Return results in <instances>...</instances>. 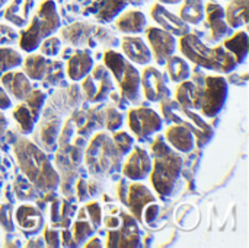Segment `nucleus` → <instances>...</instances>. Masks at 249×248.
Returning a JSON list of instances; mask_svg holds the SVG:
<instances>
[{
    "label": "nucleus",
    "instance_id": "obj_1",
    "mask_svg": "<svg viewBox=\"0 0 249 248\" xmlns=\"http://www.w3.org/2000/svg\"><path fill=\"white\" fill-rule=\"evenodd\" d=\"M152 171L150 181L160 199H169L181 189V174L184 159L174 148L169 146L165 136H156L152 143Z\"/></svg>",
    "mask_w": 249,
    "mask_h": 248
},
{
    "label": "nucleus",
    "instance_id": "obj_2",
    "mask_svg": "<svg viewBox=\"0 0 249 248\" xmlns=\"http://www.w3.org/2000/svg\"><path fill=\"white\" fill-rule=\"evenodd\" d=\"M13 152L22 174L39 191L50 193L60 187V174L39 146L26 137H20L16 140Z\"/></svg>",
    "mask_w": 249,
    "mask_h": 248
},
{
    "label": "nucleus",
    "instance_id": "obj_3",
    "mask_svg": "<svg viewBox=\"0 0 249 248\" xmlns=\"http://www.w3.org/2000/svg\"><path fill=\"white\" fill-rule=\"evenodd\" d=\"M179 50L188 61L206 70L229 75L238 67L236 58L223 45L209 47L194 32L179 37Z\"/></svg>",
    "mask_w": 249,
    "mask_h": 248
},
{
    "label": "nucleus",
    "instance_id": "obj_4",
    "mask_svg": "<svg viewBox=\"0 0 249 248\" xmlns=\"http://www.w3.org/2000/svg\"><path fill=\"white\" fill-rule=\"evenodd\" d=\"M85 164L93 177H108L120 172L123 167V155L117 149L112 137L107 133H96L89 146L85 148Z\"/></svg>",
    "mask_w": 249,
    "mask_h": 248
},
{
    "label": "nucleus",
    "instance_id": "obj_5",
    "mask_svg": "<svg viewBox=\"0 0 249 248\" xmlns=\"http://www.w3.org/2000/svg\"><path fill=\"white\" fill-rule=\"evenodd\" d=\"M61 28V19L54 0H44L36 12L34 13L31 23L19 35V47L25 53H32L38 50L39 44L58 32Z\"/></svg>",
    "mask_w": 249,
    "mask_h": 248
},
{
    "label": "nucleus",
    "instance_id": "obj_6",
    "mask_svg": "<svg viewBox=\"0 0 249 248\" xmlns=\"http://www.w3.org/2000/svg\"><path fill=\"white\" fill-rule=\"evenodd\" d=\"M104 64L111 72L112 77L120 86V95L133 105L142 104V86H140V72L127 60L121 53L108 48L104 53Z\"/></svg>",
    "mask_w": 249,
    "mask_h": 248
},
{
    "label": "nucleus",
    "instance_id": "obj_7",
    "mask_svg": "<svg viewBox=\"0 0 249 248\" xmlns=\"http://www.w3.org/2000/svg\"><path fill=\"white\" fill-rule=\"evenodd\" d=\"M160 111L168 124H182L188 127L196 136L197 148H206L214 137V129L203 117L194 113V110L182 107L177 99H171V96L160 101Z\"/></svg>",
    "mask_w": 249,
    "mask_h": 248
},
{
    "label": "nucleus",
    "instance_id": "obj_8",
    "mask_svg": "<svg viewBox=\"0 0 249 248\" xmlns=\"http://www.w3.org/2000/svg\"><path fill=\"white\" fill-rule=\"evenodd\" d=\"M60 39L70 47H98L107 45L108 48L117 47L120 39L107 28L90 22H74L66 28H60Z\"/></svg>",
    "mask_w": 249,
    "mask_h": 248
},
{
    "label": "nucleus",
    "instance_id": "obj_9",
    "mask_svg": "<svg viewBox=\"0 0 249 248\" xmlns=\"http://www.w3.org/2000/svg\"><path fill=\"white\" fill-rule=\"evenodd\" d=\"M228 95H229V83L226 77L220 75L217 76L206 75L200 88L198 111H201L204 117L214 118L223 110Z\"/></svg>",
    "mask_w": 249,
    "mask_h": 248
},
{
    "label": "nucleus",
    "instance_id": "obj_10",
    "mask_svg": "<svg viewBox=\"0 0 249 248\" xmlns=\"http://www.w3.org/2000/svg\"><path fill=\"white\" fill-rule=\"evenodd\" d=\"M63 126L61 113H58L53 105L42 110L35 129H34V143L39 146L44 152H55L58 148V134Z\"/></svg>",
    "mask_w": 249,
    "mask_h": 248
},
{
    "label": "nucleus",
    "instance_id": "obj_11",
    "mask_svg": "<svg viewBox=\"0 0 249 248\" xmlns=\"http://www.w3.org/2000/svg\"><path fill=\"white\" fill-rule=\"evenodd\" d=\"M115 91L114 77L105 64L93 66L90 73L82 79L83 98L89 102L98 104L109 98L111 92Z\"/></svg>",
    "mask_w": 249,
    "mask_h": 248
},
{
    "label": "nucleus",
    "instance_id": "obj_12",
    "mask_svg": "<svg viewBox=\"0 0 249 248\" xmlns=\"http://www.w3.org/2000/svg\"><path fill=\"white\" fill-rule=\"evenodd\" d=\"M47 95L41 89H32L31 94L18 104V107L13 110L12 115L15 121L18 123V127L20 133L31 134L35 129V124L44 110Z\"/></svg>",
    "mask_w": 249,
    "mask_h": 248
},
{
    "label": "nucleus",
    "instance_id": "obj_13",
    "mask_svg": "<svg viewBox=\"0 0 249 248\" xmlns=\"http://www.w3.org/2000/svg\"><path fill=\"white\" fill-rule=\"evenodd\" d=\"M128 127L143 142L162 130L163 118L152 108L139 107L128 111Z\"/></svg>",
    "mask_w": 249,
    "mask_h": 248
},
{
    "label": "nucleus",
    "instance_id": "obj_14",
    "mask_svg": "<svg viewBox=\"0 0 249 248\" xmlns=\"http://www.w3.org/2000/svg\"><path fill=\"white\" fill-rule=\"evenodd\" d=\"M121 225L115 229H109L107 237V247L131 248L142 246L140 229L136 222V218L130 213L120 210Z\"/></svg>",
    "mask_w": 249,
    "mask_h": 248
},
{
    "label": "nucleus",
    "instance_id": "obj_15",
    "mask_svg": "<svg viewBox=\"0 0 249 248\" xmlns=\"http://www.w3.org/2000/svg\"><path fill=\"white\" fill-rule=\"evenodd\" d=\"M142 94L149 102H160L171 96V89L168 86V77L155 66H146L140 73Z\"/></svg>",
    "mask_w": 249,
    "mask_h": 248
},
{
    "label": "nucleus",
    "instance_id": "obj_16",
    "mask_svg": "<svg viewBox=\"0 0 249 248\" xmlns=\"http://www.w3.org/2000/svg\"><path fill=\"white\" fill-rule=\"evenodd\" d=\"M146 38L149 42V48L152 51V57L156 60L159 66H163L165 61L177 51L178 47L177 37L162 29L160 26L146 28Z\"/></svg>",
    "mask_w": 249,
    "mask_h": 248
},
{
    "label": "nucleus",
    "instance_id": "obj_17",
    "mask_svg": "<svg viewBox=\"0 0 249 248\" xmlns=\"http://www.w3.org/2000/svg\"><path fill=\"white\" fill-rule=\"evenodd\" d=\"M204 19L209 34L206 41L217 44L233 34V29L228 25L225 18V7L217 1H209L204 6Z\"/></svg>",
    "mask_w": 249,
    "mask_h": 248
},
{
    "label": "nucleus",
    "instance_id": "obj_18",
    "mask_svg": "<svg viewBox=\"0 0 249 248\" xmlns=\"http://www.w3.org/2000/svg\"><path fill=\"white\" fill-rule=\"evenodd\" d=\"M152 0H93L88 13H92L98 23L112 22L128 6H142Z\"/></svg>",
    "mask_w": 249,
    "mask_h": 248
},
{
    "label": "nucleus",
    "instance_id": "obj_19",
    "mask_svg": "<svg viewBox=\"0 0 249 248\" xmlns=\"http://www.w3.org/2000/svg\"><path fill=\"white\" fill-rule=\"evenodd\" d=\"M121 171L124 177L131 181H144L149 178L152 171V158L149 152L140 146H133Z\"/></svg>",
    "mask_w": 249,
    "mask_h": 248
},
{
    "label": "nucleus",
    "instance_id": "obj_20",
    "mask_svg": "<svg viewBox=\"0 0 249 248\" xmlns=\"http://www.w3.org/2000/svg\"><path fill=\"white\" fill-rule=\"evenodd\" d=\"M150 15L153 18V20L162 29L171 32L175 37H182V35L191 32V25H188L187 22H184L178 15H175L171 10H168L165 7V4L155 3L150 7Z\"/></svg>",
    "mask_w": 249,
    "mask_h": 248
},
{
    "label": "nucleus",
    "instance_id": "obj_21",
    "mask_svg": "<svg viewBox=\"0 0 249 248\" xmlns=\"http://www.w3.org/2000/svg\"><path fill=\"white\" fill-rule=\"evenodd\" d=\"M123 56L134 64L147 66L152 63V51L143 38L136 35H125L120 41Z\"/></svg>",
    "mask_w": 249,
    "mask_h": 248
},
{
    "label": "nucleus",
    "instance_id": "obj_22",
    "mask_svg": "<svg viewBox=\"0 0 249 248\" xmlns=\"http://www.w3.org/2000/svg\"><path fill=\"white\" fill-rule=\"evenodd\" d=\"M0 82L4 88V91L7 92V95L19 102L23 101L34 89L29 77L18 69L3 73L0 76Z\"/></svg>",
    "mask_w": 249,
    "mask_h": 248
},
{
    "label": "nucleus",
    "instance_id": "obj_23",
    "mask_svg": "<svg viewBox=\"0 0 249 248\" xmlns=\"http://www.w3.org/2000/svg\"><path fill=\"white\" fill-rule=\"evenodd\" d=\"M15 222L26 235H36L44 229V216L39 208L34 205H22L15 212Z\"/></svg>",
    "mask_w": 249,
    "mask_h": 248
},
{
    "label": "nucleus",
    "instance_id": "obj_24",
    "mask_svg": "<svg viewBox=\"0 0 249 248\" xmlns=\"http://www.w3.org/2000/svg\"><path fill=\"white\" fill-rule=\"evenodd\" d=\"M153 202H156V196L144 184L133 183L128 186V189H127V206L130 209V213L136 218V221H142L143 209Z\"/></svg>",
    "mask_w": 249,
    "mask_h": 248
},
{
    "label": "nucleus",
    "instance_id": "obj_25",
    "mask_svg": "<svg viewBox=\"0 0 249 248\" xmlns=\"http://www.w3.org/2000/svg\"><path fill=\"white\" fill-rule=\"evenodd\" d=\"M112 22L115 25V29L125 35H137L144 32V29L147 28V18L144 12L139 9L124 10Z\"/></svg>",
    "mask_w": 249,
    "mask_h": 248
},
{
    "label": "nucleus",
    "instance_id": "obj_26",
    "mask_svg": "<svg viewBox=\"0 0 249 248\" xmlns=\"http://www.w3.org/2000/svg\"><path fill=\"white\" fill-rule=\"evenodd\" d=\"M93 57L89 50H74L73 54L67 58V76L73 82H80L85 76L90 73L93 69Z\"/></svg>",
    "mask_w": 249,
    "mask_h": 248
},
{
    "label": "nucleus",
    "instance_id": "obj_27",
    "mask_svg": "<svg viewBox=\"0 0 249 248\" xmlns=\"http://www.w3.org/2000/svg\"><path fill=\"white\" fill-rule=\"evenodd\" d=\"M165 139L179 153H190L196 148L194 133L182 124H171L165 132Z\"/></svg>",
    "mask_w": 249,
    "mask_h": 248
},
{
    "label": "nucleus",
    "instance_id": "obj_28",
    "mask_svg": "<svg viewBox=\"0 0 249 248\" xmlns=\"http://www.w3.org/2000/svg\"><path fill=\"white\" fill-rule=\"evenodd\" d=\"M76 213V206H73L67 199H55L51 203L50 219L51 227L57 229H66L71 225V216Z\"/></svg>",
    "mask_w": 249,
    "mask_h": 248
},
{
    "label": "nucleus",
    "instance_id": "obj_29",
    "mask_svg": "<svg viewBox=\"0 0 249 248\" xmlns=\"http://www.w3.org/2000/svg\"><path fill=\"white\" fill-rule=\"evenodd\" d=\"M238 61V64H244L247 61L249 53V35L247 31H236L231 37L223 39L222 44Z\"/></svg>",
    "mask_w": 249,
    "mask_h": 248
},
{
    "label": "nucleus",
    "instance_id": "obj_30",
    "mask_svg": "<svg viewBox=\"0 0 249 248\" xmlns=\"http://www.w3.org/2000/svg\"><path fill=\"white\" fill-rule=\"evenodd\" d=\"M249 0H229L225 9V18L232 29H239L248 25Z\"/></svg>",
    "mask_w": 249,
    "mask_h": 248
},
{
    "label": "nucleus",
    "instance_id": "obj_31",
    "mask_svg": "<svg viewBox=\"0 0 249 248\" xmlns=\"http://www.w3.org/2000/svg\"><path fill=\"white\" fill-rule=\"evenodd\" d=\"M50 61H51V58L42 56L41 53L29 54L26 58H23V63H22L23 73L31 80H44L48 66H50Z\"/></svg>",
    "mask_w": 249,
    "mask_h": 248
},
{
    "label": "nucleus",
    "instance_id": "obj_32",
    "mask_svg": "<svg viewBox=\"0 0 249 248\" xmlns=\"http://www.w3.org/2000/svg\"><path fill=\"white\" fill-rule=\"evenodd\" d=\"M163 66L166 69V75L175 83H181V82L190 79V76H191V66L185 57L174 54L165 61Z\"/></svg>",
    "mask_w": 249,
    "mask_h": 248
},
{
    "label": "nucleus",
    "instance_id": "obj_33",
    "mask_svg": "<svg viewBox=\"0 0 249 248\" xmlns=\"http://www.w3.org/2000/svg\"><path fill=\"white\" fill-rule=\"evenodd\" d=\"M178 16L188 25H200L204 20V0H182Z\"/></svg>",
    "mask_w": 249,
    "mask_h": 248
},
{
    "label": "nucleus",
    "instance_id": "obj_34",
    "mask_svg": "<svg viewBox=\"0 0 249 248\" xmlns=\"http://www.w3.org/2000/svg\"><path fill=\"white\" fill-rule=\"evenodd\" d=\"M71 235H73V243L74 246H83L93 234H95V228L92 227V224L89 221H86V212L85 208L80 210V213L77 215V221L73 224L71 227Z\"/></svg>",
    "mask_w": 249,
    "mask_h": 248
},
{
    "label": "nucleus",
    "instance_id": "obj_35",
    "mask_svg": "<svg viewBox=\"0 0 249 248\" xmlns=\"http://www.w3.org/2000/svg\"><path fill=\"white\" fill-rule=\"evenodd\" d=\"M23 63V57L20 51L12 48L10 45L0 47V76L6 72L19 69Z\"/></svg>",
    "mask_w": 249,
    "mask_h": 248
},
{
    "label": "nucleus",
    "instance_id": "obj_36",
    "mask_svg": "<svg viewBox=\"0 0 249 248\" xmlns=\"http://www.w3.org/2000/svg\"><path fill=\"white\" fill-rule=\"evenodd\" d=\"M15 194L22 202H34L39 199V190L25 175H16Z\"/></svg>",
    "mask_w": 249,
    "mask_h": 248
},
{
    "label": "nucleus",
    "instance_id": "obj_37",
    "mask_svg": "<svg viewBox=\"0 0 249 248\" xmlns=\"http://www.w3.org/2000/svg\"><path fill=\"white\" fill-rule=\"evenodd\" d=\"M66 77V72H64V61L63 60H51L47 75L44 77V82L50 86H57L63 82V79Z\"/></svg>",
    "mask_w": 249,
    "mask_h": 248
},
{
    "label": "nucleus",
    "instance_id": "obj_38",
    "mask_svg": "<svg viewBox=\"0 0 249 248\" xmlns=\"http://www.w3.org/2000/svg\"><path fill=\"white\" fill-rule=\"evenodd\" d=\"M123 121H124V117L118 108H115L112 105L104 108V127H107V130H109L112 133L120 130L123 127Z\"/></svg>",
    "mask_w": 249,
    "mask_h": 248
},
{
    "label": "nucleus",
    "instance_id": "obj_39",
    "mask_svg": "<svg viewBox=\"0 0 249 248\" xmlns=\"http://www.w3.org/2000/svg\"><path fill=\"white\" fill-rule=\"evenodd\" d=\"M61 48H63V42H61L60 37H55V35H51V37L45 38L38 47L39 53L42 56H45V57H50V58L58 56Z\"/></svg>",
    "mask_w": 249,
    "mask_h": 248
},
{
    "label": "nucleus",
    "instance_id": "obj_40",
    "mask_svg": "<svg viewBox=\"0 0 249 248\" xmlns=\"http://www.w3.org/2000/svg\"><path fill=\"white\" fill-rule=\"evenodd\" d=\"M112 140L117 146V149L121 152L123 156L128 155L134 146V137L130 136L127 132H123V130H117L114 132V136H112Z\"/></svg>",
    "mask_w": 249,
    "mask_h": 248
},
{
    "label": "nucleus",
    "instance_id": "obj_41",
    "mask_svg": "<svg viewBox=\"0 0 249 248\" xmlns=\"http://www.w3.org/2000/svg\"><path fill=\"white\" fill-rule=\"evenodd\" d=\"M12 108V98L7 95V92L0 86V137L4 136L7 127H9V120L3 114L4 110Z\"/></svg>",
    "mask_w": 249,
    "mask_h": 248
},
{
    "label": "nucleus",
    "instance_id": "obj_42",
    "mask_svg": "<svg viewBox=\"0 0 249 248\" xmlns=\"http://www.w3.org/2000/svg\"><path fill=\"white\" fill-rule=\"evenodd\" d=\"M85 212H86V216L89 218L92 227L95 229H98L102 225V208L99 206V203L98 202L88 203L85 206Z\"/></svg>",
    "mask_w": 249,
    "mask_h": 248
},
{
    "label": "nucleus",
    "instance_id": "obj_43",
    "mask_svg": "<svg viewBox=\"0 0 249 248\" xmlns=\"http://www.w3.org/2000/svg\"><path fill=\"white\" fill-rule=\"evenodd\" d=\"M160 216V206L153 202L150 205H147L144 209H143V213H142V221L146 222L149 227H156V222Z\"/></svg>",
    "mask_w": 249,
    "mask_h": 248
},
{
    "label": "nucleus",
    "instance_id": "obj_44",
    "mask_svg": "<svg viewBox=\"0 0 249 248\" xmlns=\"http://www.w3.org/2000/svg\"><path fill=\"white\" fill-rule=\"evenodd\" d=\"M19 41V32L4 23H0V45H13Z\"/></svg>",
    "mask_w": 249,
    "mask_h": 248
},
{
    "label": "nucleus",
    "instance_id": "obj_45",
    "mask_svg": "<svg viewBox=\"0 0 249 248\" xmlns=\"http://www.w3.org/2000/svg\"><path fill=\"white\" fill-rule=\"evenodd\" d=\"M13 216V209L9 205H1L0 206V225L4 228V231L12 232L15 228V219Z\"/></svg>",
    "mask_w": 249,
    "mask_h": 248
},
{
    "label": "nucleus",
    "instance_id": "obj_46",
    "mask_svg": "<svg viewBox=\"0 0 249 248\" xmlns=\"http://www.w3.org/2000/svg\"><path fill=\"white\" fill-rule=\"evenodd\" d=\"M44 241L48 247H60V231L57 228H47L44 231Z\"/></svg>",
    "mask_w": 249,
    "mask_h": 248
},
{
    "label": "nucleus",
    "instance_id": "obj_47",
    "mask_svg": "<svg viewBox=\"0 0 249 248\" xmlns=\"http://www.w3.org/2000/svg\"><path fill=\"white\" fill-rule=\"evenodd\" d=\"M74 191H76V196L79 199V202H86L90 196H89V191H88V183L86 180L83 178H79L77 183H74Z\"/></svg>",
    "mask_w": 249,
    "mask_h": 248
},
{
    "label": "nucleus",
    "instance_id": "obj_48",
    "mask_svg": "<svg viewBox=\"0 0 249 248\" xmlns=\"http://www.w3.org/2000/svg\"><path fill=\"white\" fill-rule=\"evenodd\" d=\"M127 189H128V184L125 180H121L118 183V187H117V193H118V197L121 200V203L124 206H127Z\"/></svg>",
    "mask_w": 249,
    "mask_h": 248
},
{
    "label": "nucleus",
    "instance_id": "obj_49",
    "mask_svg": "<svg viewBox=\"0 0 249 248\" xmlns=\"http://www.w3.org/2000/svg\"><path fill=\"white\" fill-rule=\"evenodd\" d=\"M104 225H105L108 229H115V228H118V227L121 225V218H117V216H114V215L111 213V215L105 216Z\"/></svg>",
    "mask_w": 249,
    "mask_h": 248
},
{
    "label": "nucleus",
    "instance_id": "obj_50",
    "mask_svg": "<svg viewBox=\"0 0 249 248\" xmlns=\"http://www.w3.org/2000/svg\"><path fill=\"white\" fill-rule=\"evenodd\" d=\"M88 191H89V196H98V193H102V184L99 181H89L88 183Z\"/></svg>",
    "mask_w": 249,
    "mask_h": 248
},
{
    "label": "nucleus",
    "instance_id": "obj_51",
    "mask_svg": "<svg viewBox=\"0 0 249 248\" xmlns=\"http://www.w3.org/2000/svg\"><path fill=\"white\" fill-rule=\"evenodd\" d=\"M89 243H85L83 246L88 248H98V247H104V244L101 243V238H98V237H90V240H88Z\"/></svg>",
    "mask_w": 249,
    "mask_h": 248
},
{
    "label": "nucleus",
    "instance_id": "obj_52",
    "mask_svg": "<svg viewBox=\"0 0 249 248\" xmlns=\"http://www.w3.org/2000/svg\"><path fill=\"white\" fill-rule=\"evenodd\" d=\"M160 4H171V6H175V4H179L182 0H158Z\"/></svg>",
    "mask_w": 249,
    "mask_h": 248
},
{
    "label": "nucleus",
    "instance_id": "obj_53",
    "mask_svg": "<svg viewBox=\"0 0 249 248\" xmlns=\"http://www.w3.org/2000/svg\"><path fill=\"white\" fill-rule=\"evenodd\" d=\"M9 1H10V0H0V10H1V9L4 7V4H7Z\"/></svg>",
    "mask_w": 249,
    "mask_h": 248
},
{
    "label": "nucleus",
    "instance_id": "obj_54",
    "mask_svg": "<svg viewBox=\"0 0 249 248\" xmlns=\"http://www.w3.org/2000/svg\"><path fill=\"white\" fill-rule=\"evenodd\" d=\"M212 1H219V0H212ZM226 1H229V0H226Z\"/></svg>",
    "mask_w": 249,
    "mask_h": 248
}]
</instances>
